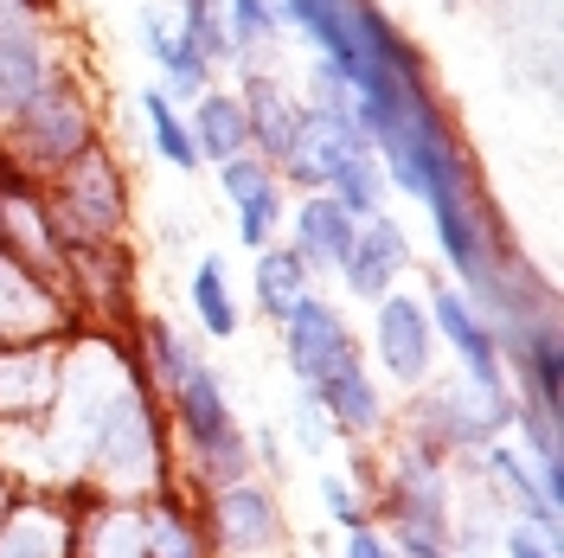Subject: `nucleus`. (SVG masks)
<instances>
[{
	"instance_id": "f257e3e1",
	"label": "nucleus",
	"mask_w": 564,
	"mask_h": 558,
	"mask_svg": "<svg viewBox=\"0 0 564 558\" xmlns=\"http://www.w3.org/2000/svg\"><path fill=\"white\" fill-rule=\"evenodd\" d=\"M289 360H295V373L315 385V391L334 379V373L359 366V353H352L347 328H340V314L321 309L315 296H302V302L289 309Z\"/></svg>"
},
{
	"instance_id": "f03ea898",
	"label": "nucleus",
	"mask_w": 564,
	"mask_h": 558,
	"mask_svg": "<svg viewBox=\"0 0 564 558\" xmlns=\"http://www.w3.org/2000/svg\"><path fill=\"white\" fill-rule=\"evenodd\" d=\"M174 391H180V418H186V430H193V443L212 455V469H218V475H238V469H245V443H238V430H231L225 391L212 385V373L193 366Z\"/></svg>"
},
{
	"instance_id": "7ed1b4c3",
	"label": "nucleus",
	"mask_w": 564,
	"mask_h": 558,
	"mask_svg": "<svg viewBox=\"0 0 564 558\" xmlns=\"http://www.w3.org/2000/svg\"><path fill=\"white\" fill-rule=\"evenodd\" d=\"M404 264H411V250H404V232H398L391 218H379V212H372V225L352 238V250H347V264H340V270H347V282L359 289V296H366V302H372V296L386 302V282L398 277Z\"/></svg>"
},
{
	"instance_id": "20e7f679",
	"label": "nucleus",
	"mask_w": 564,
	"mask_h": 558,
	"mask_svg": "<svg viewBox=\"0 0 564 558\" xmlns=\"http://www.w3.org/2000/svg\"><path fill=\"white\" fill-rule=\"evenodd\" d=\"M379 353H386V366L398 379H423V366H430V321H423L417 302H404V296L379 302Z\"/></svg>"
},
{
	"instance_id": "39448f33",
	"label": "nucleus",
	"mask_w": 564,
	"mask_h": 558,
	"mask_svg": "<svg viewBox=\"0 0 564 558\" xmlns=\"http://www.w3.org/2000/svg\"><path fill=\"white\" fill-rule=\"evenodd\" d=\"M436 328L456 341V353L468 360V373L481 379V391L488 398H500V360H494V334L468 314V302L462 296H436Z\"/></svg>"
},
{
	"instance_id": "423d86ee",
	"label": "nucleus",
	"mask_w": 564,
	"mask_h": 558,
	"mask_svg": "<svg viewBox=\"0 0 564 558\" xmlns=\"http://www.w3.org/2000/svg\"><path fill=\"white\" fill-rule=\"evenodd\" d=\"M225 193L238 200V232H245V245H263L270 238V225H276V186L263 168H250V161H225Z\"/></svg>"
},
{
	"instance_id": "0eeeda50",
	"label": "nucleus",
	"mask_w": 564,
	"mask_h": 558,
	"mask_svg": "<svg viewBox=\"0 0 564 558\" xmlns=\"http://www.w3.org/2000/svg\"><path fill=\"white\" fill-rule=\"evenodd\" d=\"M352 238H359V225H352L340 200H308L302 206V264H347Z\"/></svg>"
},
{
	"instance_id": "6e6552de",
	"label": "nucleus",
	"mask_w": 564,
	"mask_h": 558,
	"mask_svg": "<svg viewBox=\"0 0 564 558\" xmlns=\"http://www.w3.org/2000/svg\"><path fill=\"white\" fill-rule=\"evenodd\" d=\"M186 136H193V148H206L212 161H238L250 129H245V109L231 104V97H206L199 104V129H186Z\"/></svg>"
},
{
	"instance_id": "1a4fd4ad",
	"label": "nucleus",
	"mask_w": 564,
	"mask_h": 558,
	"mask_svg": "<svg viewBox=\"0 0 564 558\" xmlns=\"http://www.w3.org/2000/svg\"><path fill=\"white\" fill-rule=\"evenodd\" d=\"M218 533L231 539V546H270V533H276V514H270V501L250 489H231L218 501Z\"/></svg>"
},
{
	"instance_id": "9d476101",
	"label": "nucleus",
	"mask_w": 564,
	"mask_h": 558,
	"mask_svg": "<svg viewBox=\"0 0 564 558\" xmlns=\"http://www.w3.org/2000/svg\"><path fill=\"white\" fill-rule=\"evenodd\" d=\"M302 277H308V264H302L295 250H270V257L257 264V296H263V314L289 321V309L308 296V289H302Z\"/></svg>"
},
{
	"instance_id": "9b49d317",
	"label": "nucleus",
	"mask_w": 564,
	"mask_h": 558,
	"mask_svg": "<svg viewBox=\"0 0 564 558\" xmlns=\"http://www.w3.org/2000/svg\"><path fill=\"white\" fill-rule=\"evenodd\" d=\"M245 129H257V136L270 141V154H295V141H302V116L282 104L270 84H250V116H245Z\"/></svg>"
},
{
	"instance_id": "f8f14e48",
	"label": "nucleus",
	"mask_w": 564,
	"mask_h": 558,
	"mask_svg": "<svg viewBox=\"0 0 564 558\" xmlns=\"http://www.w3.org/2000/svg\"><path fill=\"white\" fill-rule=\"evenodd\" d=\"M33 90H39V52H33V39L0 33V109L33 104Z\"/></svg>"
},
{
	"instance_id": "ddd939ff",
	"label": "nucleus",
	"mask_w": 564,
	"mask_h": 558,
	"mask_svg": "<svg viewBox=\"0 0 564 558\" xmlns=\"http://www.w3.org/2000/svg\"><path fill=\"white\" fill-rule=\"evenodd\" d=\"M141 39H148V52H154V58L167 65V77H174L180 90H199V77H206V58H199V52H193L186 39H167L154 13H141Z\"/></svg>"
},
{
	"instance_id": "4468645a",
	"label": "nucleus",
	"mask_w": 564,
	"mask_h": 558,
	"mask_svg": "<svg viewBox=\"0 0 564 558\" xmlns=\"http://www.w3.org/2000/svg\"><path fill=\"white\" fill-rule=\"evenodd\" d=\"M141 104H148V122H154V148H161L174 168H193L199 148H193V136H186V122L167 109V97H141Z\"/></svg>"
},
{
	"instance_id": "2eb2a0df",
	"label": "nucleus",
	"mask_w": 564,
	"mask_h": 558,
	"mask_svg": "<svg viewBox=\"0 0 564 558\" xmlns=\"http://www.w3.org/2000/svg\"><path fill=\"white\" fill-rule=\"evenodd\" d=\"M193 302H199V314H206L212 334H231V328H238V309H231V296H225L218 264H199V277H193Z\"/></svg>"
},
{
	"instance_id": "dca6fc26",
	"label": "nucleus",
	"mask_w": 564,
	"mask_h": 558,
	"mask_svg": "<svg viewBox=\"0 0 564 558\" xmlns=\"http://www.w3.org/2000/svg\"><path fill=\"white\" fill-rule=\"evenodd\" d=\"M90 558H148V539H141V521H135V514H109V521H97Z\"/></svg>"
},
{
	"instance_id": "f3484780",
	"label": "nucleus",
	"mask_w": 564,
	"mask_h": 558,
	"mask_svg": "<svg viewBox=\"0 0 564 558\" xmlns=\"http://www.w3.org/2000/svg\"><path fill=\"white\" fill-rule=\"evenodd\" d=\"M488 462H494V469H500V475H507V482H513V494L527 501V507H532V514H539V521H545V526H558V507H552L545 494L532 489V475H527V462H520V455H513V450H488Z\"/></svg>"
},
{
	"instance_id": "a211bd4d",
	"label": "nucleus",
	"mask_w": 564,
	"mask_h": 558,
	"mask_svg": "<svg viewBox=\"0 0 564 558\" xmlns=\"http://www.w3.org/2000/svg\"><path fill=\"white\" fill-rule=\"evenodd\" d=\"M52 552H58V539H52V526H39V521H20L0 539V558H52Z\"/></svg>"
},
{
	"instance_id": "6ab92c4d",
	"label": "nucleus",
	"mask_w": 564,
	"mask_h": 558,
	"mask_svg": "<svg viewBox=\"0 0 564 558\" xmlns=\"http://www.w3.org/2000/svg\"><path fill=\"white\" fill-rule=\"evenodd\" d=\"M231 26H238V45H257L263 33H276V13L263 7V0H231Z\"/></svg>"
},
{
	"instance_id": "aec40b11",
	"label": "nucleus",
	"mask_w": 564,
	"mask_h": 558,
	"mask_svg": "<svg viewBox=\"0 0 564 558\" xmlns=\"http://www.w3.org/2000/svg\"><path fill=\"white\" fill-rule=\"evenodd\" d=\"M154 360H161V373H167L174 385L193 373V353H186V341H180V334H167V328H154Z\"/></svg>"
},
{
	"instance_id": "412c9836",
	"label": "nucleus",
	"mask_w": 564,
	"mask_h": 558,
	"mask_svg": "<svg viewBox=\"0 0 564 558\" xmlns=\"http://www.w3.org/2000/svg\"><path fill=\"white\" fill-rule=\"evenodd\" d=\"M154 552H161V558H193V546H186V533H180L174 521H161V533H154Z\"/></svg>"
},
{
	"instance_id": "4be33fe9",
	"label": "nucleus",
	"mask_w": 564,
	"mask_h": 558,
	"mask_svg": "<svg viewBox=\"0 0 564 558\" xmlns=\"http://www.w3.org/2000/svg\"><path fill=\"white\" fill-rule=\"evenodd\" d=\"M347 558H391V552L379 546V539H372V533H366V526H352V546H347Z\"/></svg>"
},
{
	"instance_id": "5701e85b",
	"label": "nucleus",
	"mask_w": 564,
	"mask_h": 558,
	"mask_svg": "<svg viewBox=\"0 0 564 558\" xmlns=\"http://www.w3.org/2000/svg\"><path fill=\"white\" fill-rule=\"evenodd\" d=\"M327 507H334V514L352 526V494H347V482H327Z\"/></svg>"
}]
</instances>
